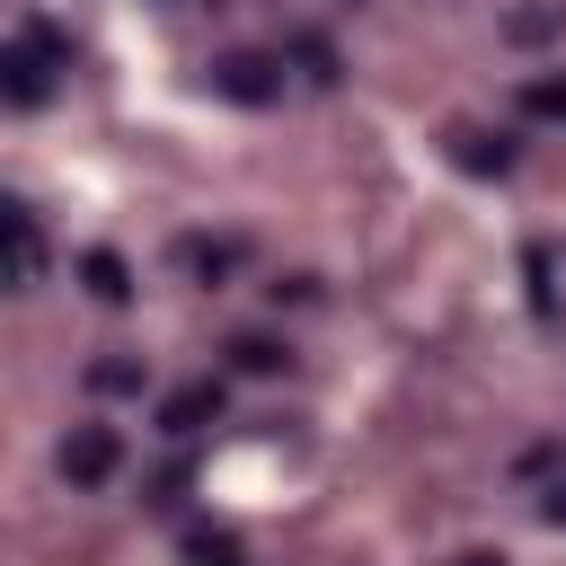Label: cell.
<instances>
[{
	"label": "cell",
	"mask_w": 566,
	"mask_h": 566,
	"mask_svg": "<svg viewBox=\"0 0 566 566\" xmlns=\"http://www.w3.org/2000/svg\"><path fill=\"white\" fill-rule=\"evenodd\" d=\"M212 407H221V389H186V398H168V433H195Z\"/></svg>",
	"instance_id": "cell-6"
},
{
	"label": "cell",
	"mask_w": 566,
	"mask_h": 566,
	"mask_svg": "<svg viewBox=\"0 0 566 566\" xmlns=\"http://www.w3.org/2000/svg\"><path fill=\"white\" fill-rule=\"evenodd\" d=\"M44 88H53V35L44 27H18V44H9V97L35 106Z\"/></svg>",
	"instance_id": "cell-1"
},
{
	"label": "cell",
	"mask_w": 566,
	"mask_h": 566,
	"mask_svg": "<svg viewBox=\"0 0 566 566\" xmlns=\"http://www.w3.org/2000/svg\"><path fill=\"white\" fill-rule=\"evenodd\" d=\"M9 248H18V283H35L44 274V230H35L27 203H9Z\"/></svg>",
	"instance_id": "cell-4"
},
{
	"label": "cell",
	"mask_w": 566,
	"mask_h": 566,
	"mask_svg": "<svg viewBox=\"0 0 566 566\" xmlns=\"http://www.w3.org/2000/svg\"><path fill=\"white\" fill-rule=\"evenodd\" d=\"M230 354H239V371H274V363H283V354H274V345H265V336H239V345H230Z\"/></svg>",
	"instance_id": "cell-7"
},
{
	"label": "cell",
	"mask_w": 566,
	"mask_h": 566,
	"mask_svg": "<svg viewBox=\"0 0 566 566\" xmlns=\"http://www.w3.org/2000/svg\"><path fill=\"white\" fill-rule=\"evenodd\" d=\"M88 380H97V389H133V380H142V363H97Z\"/></svg>",
	"instance_id": "cell-8"
},
{
	"label": "cell",
	"mask_w": 566,
	"mask_h": 566,
	"mask_svg": "<svg viewBox=\"0 0 566 566\" xmlns=\"http://www.w3.org/2000/svg\"><path fill=\"white\" fill-rule=\"evenodd\" d=\"M62 478H71V486H106V478H115V433H106V424H71Z\"/></svg>",
	"instance_id": "cell-2"
},
{
	"label": "cell",
	"mask_w": 566,
	"mask_h": 566,
	"mask_svg": "<svg viewBox=\"0 0 566 566\" xmlns=\"http://www.w3.org/2000/svg\"><path fill=\"white\" fill-rule=\"evenodd\" d=\"M88 292H97V301H124V292H133V283H124V256H115V248H97V256H88Z\"/></svg>",
	"instance_id": "cell-5"
},
{
	"label": "cell",
	"mask_w": 566,
	"mask_h": 566,
	"mask_svg": "<svg viewBox=\"0 0 566 566\" xmlns=\"http://www.w3.org/2000/svg\"><path fill=\"white\" fill-rule=\"evenodd\" d=\"M212 88H221V97H239V106H265L283 80H274V62H256V53H230V62L212 71Z\"/></svg>",
	"instance_id": "cell-3"
}]
</instances>
